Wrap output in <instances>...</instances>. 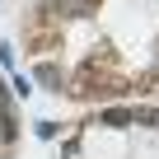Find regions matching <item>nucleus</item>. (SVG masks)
I'll list each match as a JSON object with an SVG mask.
<instances>
[{
  "label": "nucleus",
  "instance_id": "1",
  "mask_svg": "<svg viewBox=\"0 0 159 159\" xmlns=\"http://www.w3.org/2000/svg\"><path fill=\"white\" fill-rule=\"evenodd\" d=\"M103 122H108V126H126V122H136V112H131V108H108Z\"/></svg>",
  "mask_w": 159,
  "mask_h": 159
},
{
  "label": "nucleus",
  "instance_id": "2",
  "mask_svg": "<svg viewBox=\"0 0 159 159\" xmlns=\"http://www.w3.org/2000/svg\"><path fill=\"white\" fill-rule=\"evenodd\" d=\"M61 5H66L70 14H94V10H98V0H61Z\"/></svg>",
  "mask_w": 159,
  "mask_h": 159
},
{
  "label": "nucleus",
  "instance_id": "3",
  "mask_svg": "<svg viewBox=\"0 0 159 159\" xmlns=\"http://www.w3.org/2000/svg\"><path fill=\"white\" fill-rule=\"evenodd\" d=\"M38 80H42V84H61V75H56V66H38Z\"/></svg>",
  "mask_w": 159,
  "mask_h": 159
}]
</instances>
